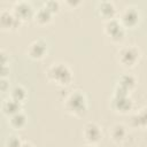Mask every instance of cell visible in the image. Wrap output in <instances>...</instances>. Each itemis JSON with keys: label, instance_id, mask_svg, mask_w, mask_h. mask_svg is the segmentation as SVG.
Wrapping results in <instances>:
<instances>
[{"label": "cell", "instance_id": "cell-1", "mask_svg": "<svg viewBox=\"0 0 147 147\" xmlns=\"http://www.w3.org/2000/svg\"><path fill=\"white\" fill-rule=\"evenodd\" d=\"M46 77L49 82L59 86H68L72 82V71L65 63L56 62L47 68Z\"/></svg>", "mask_w": 147, "mask_h": 147}, {"label": "cell", "instance_id": "cell-2", "mask_svg": "<svg viewBox=\"0 0 147 147\" xmlns=\"http://www.w3.org/2000/svg\"><path fill=\"white\" fill-rule=\"evenodd\" d=\"M87 99L86 95L79 91L75 90L68 94V96L64 100V108L67 113L75 115V116H82L87 110Z\"/></svg>", "mask_w": 147, "mask_h": 147}, {"label": "cell", "instance_id": "cell-3", "mask_svg": "<svg viewBox=\"0 0 147 147\" xmlns=\"http://www.w3.org/2000/svg\"><path fill=\"white\" fill-rule=\"evenodd\" d=\"M140 56H141L140 49L133 45L123 46L122 48H119L117 53L118 62L125 68H133L139 62Z\"/></svg>", "mask_w": 147, "mask_h": 147}, {"label": "cell", "instance_id": "cell-4", "mask_svg": "<svg viewBox=\"0 0 147 147\" xmlns=\"http://www.w3.org/2000/svg\"><path fill=\"white\" fill-rule=\"evenodd\" d=\"M103 32L113 42H121L125 37V28L116 17L105 22Z\"/></svg>", "mask_w": 147, "mask_h": 147}, {"label": "cell", "instance_id": "cell-5", "mask_svg": "<svg viewBox=\"0 0 147 147\" xmlns=\"http://www.w3.org/2000/svg\"><path fill=\"white\" fill-rule=\"evenodd\" d=\"M121 24L126 29H132L134 26H137L140 22V11L138 10L137 7L134 6H129V7H125L121 14H119V17H118Z\"/></svg>", "mask_w": 147, "mask_h": 147}, {"label": "cell", "instance_id": "cell-6", "mask_svg": "<svg viewBox=\"0 0 147 147\" xmlns=\"http://www.w3.org/2000/svg\"><path fill=\"white\" fill-rule=\"evenodd\" d=\"M48 53V44L45 39L38 38L30 42L26 49V54L32 60H41Z\"/></svg>", "mask_w": 147, "mask_h": 147}, {"label": "cell", "instance_id": "cell-7", "mask_svg": "<svg viewBox=\"0 0 147 147\" xmlns=\"http://www.w3.org/2000/svg\"><path fill=\"white\" fill-rule=\"evenodd\" d=\"M11 10L21 22L33 18V15L36 11L33 6L29 1H16L13 5Z\"/></svg>", "mask_w": 147, "mask_h": 147}, {"label": "cell", "instance_id": "cell-8", "mask_svg": "<svg viewBox=\"0 0 147 147\" xmlns=\"http://www.w3.org/2000/svg\"><path fill=\"white\" fill-rule=\"evenodd\" d=\"M83 137L85 139V141L90 145H95L98 144L101 138H102V131L101 127L99 126V124H96L95 122H88L84 125L83 129Z\"/></svg>", "mask_w": 147, "mask_h": 147}, {"label": "cell", "instance_id": "cell-9", "mask_svg": "<svg viewBox=\"0 0 147 147\" xmlns=\"http://www.w3.org/2000/svg\"><path fill=\"white\" fill-rule=\"evenodd\" d=\"M21 24V21L15 16L13 10L2 9L0 11V26L3 31H15Z\"/></svg>", "mask_w": 147, "mask_h": 147}, {"label": "cell", "instance_id": "cell-10", "mask_svg": "<svg viewBox=\"0 0 147 147\" xmlns=\"http://www.w3.org/2000/svg\"><path fill=\"white\" fill-rule=\"evenodd\" d=\"M111 108L121 114H126L133 108V101L129 95L124 96H117L113 95L111 98Z\"/></svg>", "mask_w": 147, "mask_h": 147}, {"label": "cell", "instance_id": "cell-11", "mask_svg": "<svg viewBox=\"0 0 147 147\" xmlns=\"http://www.w3.org/2000/svg\"><path fill=\"white\" fill-rule=\"evenodd\" d=\"M95 11L100 17L105 18L106 21L115 18L116 13H117L116 7H115L114 2H111V1H99V2H96Z\"/></svg>", "mask_w": 147, "mask_h": 147}, {"label": "cell", "instance_id": "cell-12", "mask_svg": "<svg viewBox=\"0 0 147 147\" xmlns=\"http://www.w3.org/2000/svg\"><path fill=\"white\" fill-rule=\"evenodd\" d=\"M109 134H110V138L113 141H115L116 144H121L125 140V138L127 136V130H126L125 125H123L121 123H116L110 127Z\"/></svg>", "mask_w": 147, "mask_h": 147}, {"label": "cell", "instance_id": "cell-13", "mask_svg": "<svg viewBox=\"0 0 147 147\" xmlns=\"http://www.w3.org/2000/svg\"><path fill=\"white\" fill-rule=\"evenodd\" d=\"M21 108H22V103L13 100L11 98H8L6 100H3L2 105H1V110H2V114L6 115L7 117H10L13 116L14 114L21 111Z\"/></svg>", "mask_w": 147, "mask_h": 147}, {"label": "cell", "instance_id": "cell-14", "mask_svg": "<svg viewBox=\"0 0 147 147\" xmlns=\"http://www.w3.org/2000/svg\"><path fill=\"white\" fill-rule=\"evenodd\" d=\"M52 17H53V14L46 7L41 6L38 9H36L34 15H33V21L37 24L45 25V24H48L52 21Z\"/></svg>", "mask_w": 147, "mask_h": 147}, {"label": "cell", "instance_id": "cell-15", "mask_svg": "<svg viewBox=\"0 0 147 147\" xmlns=\"http://www.w3.org/2000/svg\"><path fill=\"white\" fill-rule=\"evenodd\" d=\"M8 123L10 125V127H13L14 130H22L26 125V123H28V117L21 110L18 113L14 114L13 116L8 117Z\"/></svg>", "mask_w": 147, "mask_h": 147}, {"label": "cell", "instance_id": "cell-16", "mask_svg": "<svg viewBox=\"0 0 147 147\" xmlns=\"http://www.w3.org/2000/svg\"><path fill=\"white\" fill-rule=\"evenodd\" d=\"M116 85L123 87L125 91H127V92L130 93V92L136 87V85H137V79H136V77H134L133 75H131V74H123V75L119 76V78H118Z\"/></svg>", "mask_w": 147, "mask_h": 147}, {"label": "cell", "instance_id": "cell-17", "mask_svg": "<svg viewBox=\"0 0 147 147\" xmlns=\"http://www.w3.org/2000/svg\"><path fill=\"white\" fill-rule=\"evenodd\" d=\"M131 125L134 127H147V107H144L131 117Z\"/></svg>", "mask_w": 147, "mask_h": 147}, {"label": "cell", "instance_id": "cell-18", "mask_svg": "<svg viewBox=\"0 0 147 147\" xmlns=\"http://www.w3.org/2000/svg\"><path fill=\"white\" fill-rule=\"evenodd\" d=\"M9 98H11L13 100H15V101H17L20 103H23L28 98V92H26L24 86L15 85L9 92Z\"/></svg>", "mask_w": 147, "mask_h": 147}, {"label": "cell", "instance_id": "cell-19", "mask_svg": "<svg viewBox=\"0 0 147 147\" xmlns=\"http://www.w3.org/2000/svg\"><path fill=\"white\" fill-rule=\"evenodd\" d=\"M22 145H23V141L18 136H15V134L8 136L5 142V147H22Z\"/></svg>", "mask_w": 147, "mask_h": 147}, {"label": "cell", "instance_id": "cell-20", "mask_svg": "<svg viewBox=\"0 0 147 147\" xmlns=\"http://www.w3.org/2000/svg\"><path fill=\"white\" fill-rule=\"evenodd\" d=\"M42 6L46 7L53 15L56 14V13L60 10V2H59V1H55V0H48V1H45Z\"/></svg>", "mask_w": 147, "mask_h": 147}, {"label": "cell", "instance_id": "cell-21", "mask_svg": "<svg viewBox=\"0 0 147 147\" xmlns=\"http://www.w3.org/2000/svg\"><path fill=\"white\" fill-rule=\"evenodd\" d=\"M0 87H1V91L5 93L8 88H9V83H8V79L6 77H1V82H0Z\"/></svg>", "mask_w": 147, "mask_h": 147}, {"label": "cell", "instance_id": "cell-22", "mask_svg": "<svg viewBox=\"0 0 147 147\" xmlns=\"http://www.w3.org/2000/svg\"><path fill=\"white\" fill-rule=\"evenodd\" d=\"M64 5L72 9V8H76L77 6H79V5H80V1H71V0H67V1H64Z\"/></svg>", "mask_w": 147, "mask_h": 147}, {"label": "cell", "instance_id": "cell-23", "mask_svg": "<svg viewBox=\"0 0 147 147\" xmlns=\"http://www.w3.org/2000/svg\"><path fill=\"white\" fill-rule=\"evenodd\" d=\"M1 60H2V65H7V54L5 53L3 49H1Z\"/></svg>", "mask_w": 147, "mask_h": 147}, {"label": "cell", "instance_id": "cell-24", "mask_svg": "<svg viewBox=\"0 0 147 147\" xmlns=\"http://www.w3.org/2000/svg\"><path fill=\"white\" fill-rule=\"evenodd\" d=\"M22 147H34V146H33L31 142H29V141H23Z\"/></svg>", "mask_w": 147, "mask_h": 147}, {"label": "cell", "instance_id": "cell-25", "mask_svg": "<svg viewBox=\"0 0 147 147\" xmlns=\"http://www.w3.org/2000/svg\"><path fill=\"white\" fill-rule=\"evenodd\" d=\"M83 147H95V145H90V144H87V145H85V146H83Z\"/></svg>", "mask_w": 147, "mask_h": 147}]
</instances>
